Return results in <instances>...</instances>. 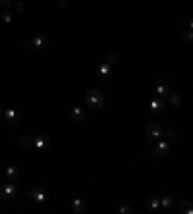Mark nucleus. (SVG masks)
<instances>
[{"label": "nucleus", "mask_w": 193, "mask_h": 214, "mask_svg": "<svg viewBox=\"0 0 193 214\" xmlns=\"http://www.w3.org/2000/svg\"><path fill=\"white\" fill-rule=\"evenodd\" d=\"M6 118H8L12 124L18 122V116H16V112H14V110H6Z\"/></svg>", "instance_id": "f257e3e1"}, {"label": "nucleus", "mask_w": 193, "mask_h": 214, "mask_svg": "<svg viewBox=\"0 0 193 214\" xmlns=\"http://www.w3.org/2000/svg\"><path fill=\"white\" fill-rule=\"evenodd\" d=\"M46 143H48V141H46V137H39V139H37V145H39V147H45Z\"/></svg>", "instance_id": "f03ea898"}, {"label": "nucleus", "mask_w": 193, "mask_h": 214, "mask_svg": "<svg viewBox=\"0 0 193 214\" xmlns=\"http://www.w3.org/2000/svg\"><path fill=\"white\" fill-rule=\"evenodd\" d=\"M8 176H10V177H16V170L10 168V170H8Z\"/></svg>", "instance_id": "7ed1b4c3"}, {"label": "nucleus", "mask_w": 193, "mask_h": 214, "mask_svg": "<svg viewBox=\"0 0 193 214\" xmlns=\"http://www.w3.org/2000/svg\"><path fill=\"white\" fill-rule=\"evenodd\" d=\"M0 4H2V6H10L12 0H0Z\"/></svg>", "instance_id": "20e7f679"}, {"label": "nucleus", "mask_w": 193, "mask_h": 214, "mask_svg": "<svg viewBox=\"0 0 193 214\" xmlns=\"http://www.w3.org/2000/svg\"><path fill=\"white\" fill-rule=\"evenodd\" d=\"M0 114H2V110H0Z\"/></svg>", "instance_id": "39448f33"}]
</instances>
